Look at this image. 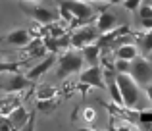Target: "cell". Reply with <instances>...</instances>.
<instances>
[{
    "label": "cell",
    "mask_w": 152,
    "mask_h": 131,
    "mask_svg": "<svg viewBox=\"0 0 152 131\" xmlns=\"http://www.w3.org/2000/svg\"><path fill=\"white\" fill-rule=\"evenodd\" d=\"M115 83H118L119 91L123 97V106L131 110H141L142 108V93L137 81L133 79L131 73H118L115 75Z\"/></svg>",
    "instance_id": "1"
},
{
    "label": "cell",
    "mask_w": 152,
    "mask_h": 131,
    "mask_svg": "<svg viewBox=\"0 0 152 131\" xmlns=\"http://www.w3.org/2000/svg\"><path fill=\"white\" fill-rule=\"evenodd\" d=\"M60 14L71 21V25H81V23L89 21L94 15L93 6H89V2L85 0H62L60 2Z\"/></svg>",
    "instance_id": "2"
},
{
    "label": "cell",
    "mask_w": 152,
    "mask_h": 131,
    "mask_svg": "<svg viewBox=\"0 0 152 131\" xmlns=\"http://www.w3.org/2000/svg\"><path fill=\"white\" fill-rule=\"evenodd\" d=\"M83 62H85V58H83V52L67 50V52H66V54H64V56L58 60V70H56V77L66 79L67 75L81 71Z\"/></svg>",
    "instance_id": "3"
},
{
    "label": "cell",
    "mask_w": 152,
    "mask_h": 131,
    "mask_svg": "<svg viewBox=\"0 0 152 131\" xmlns=\"http://www.w3.org/2000/svg\"><path fill=\"white\" fill-rule=\"evenodd\" d=\"M98 37H100V31L96 29V25H83L71 35V46L73 48H85L89 45H94L98 42Z\"/></svg>",
    "instance_id": "4"
},
{
    "label": "cell",
    "mask_w": 152,
    "mask_h": 131,
    "mask_svg": "<svg viewBox=\"0 0 152 131\" xmlns=\"http://www.w3.org/2000/svg\"><path fill=\"white\" fill-rule=\"evenodd\" d=\"M129 73L133 75V79L141 85H150L152 83V64L145 58H135L131 60V67H129Z\"/></svg>",
    "instance_id": "5"
},
{
    "label": "cell",
    "mask_w": 152,
    "mask_h": 131,
    "mask_svg": "<svg viewBox=\"0 0 152 131\" xmlns=\"http://www.w3.org/2000/svg\"><path fill=\"white\" fill-rule=\"evenodd\" d=\"M81 83L87 87H96V89H106L104 85V77H102V70L100 66H89V70H85L81 73Z\"/></svg>",
    "instance_id": "6"
},
{
    "label": "cell",
    "mask_w": 152,
    "mask_h": 131,
    "mask_svg": "<svg viewBox=\"0 0 152 131\" xmlns=\"http://www.w3.org/2000/svg\"><path fill=\"white\" fill-rule=\"evenodd\" d=\"M29 81H31L29 77L10 73V75H8V79L0 87H2L4 91H8V93H18V91H21V89H27V87H29Z\"/></svg>",
    "instance_id": "7"
},
{
    "label": "cell",
    "mask_w": 152,
    "mask_h": 131,
    "mask_svg": "<svg viewBox=\"0 0 152 131\" xmlns=\"http://www.w3.org/2000/svg\"><path fill=\"white\" fill-rule=\"evenodd\" d=\"M21 8L27 15H31L35 21L42 23V25H48V23H52L56 19V14L50 12V10H46V8H27V6H21Z\"/></svg>",
    "instance_id": "8"
},
{
    "label": "cell",
    "mask_w": 152,
    "mask_h": 131,
    "mask_svg": "<svg viewBox=\"0 0 152 131\" xmlns=\"http://www.w3.org/2000/svg\"><path fill=\"white\" fill-rule=\"evenodd\" d=\"M96 29L102 33H110V31H115L118 29V18L110 12H102L100 15L96 18Z\"/></svg>",
    "instance_id": "9"
},
{
    "label": "cell",
    "mask_w": 152,
    "mask_h": 131,
    "mask_svg": "<svg viewBox=\"0 0 152 131\" xmlns=\"http://www.w3.org/2000/svg\"><path fill=\"white\" fill-rule=\"evenodd\" d=\"M54 64H56V54L52 52L48 58H45V60H42V62H39V64L35 66V67H31V70H29V73H27V77H29L31 81H33V79H39L42 73H46V71H48V70H50V67L54 66Z\"/></svg>",
    "instance_id": "10"
},
{
    "label": "cell",
    "mask_w": 152,
    "mask_h": 131,
    "mask_svg": "<svg viewBox=\"0 0 152 131\" xmlns=\"http://www.w3.org/2000/svg\"><path fill=\"white\" fill-rule=\"evenodd\" d=\"M8 120H10L12 127L21 129V127H25V124L29 121V114L25 112V108H23V106H19V104H18L10 114H8Z\"/></svg>",
    "instance_id": "11"
},
{
    "label": "cell",
    "mask_w": 152,
    "mask_h": 131,
    "mask_svg": "<svg viewBox=\"0 0 152 131\" xmlns=\"http://www.w3.org/2000/svg\"><path fill=\"white\" fill-rule=\"evenodd\" d=\"M6 41L10 42V45H15V46H27L31 42V33L25 29H15L12 31V33H8Z\"/></svg>",
    "instance_id": "12"
},
{
    "label": "cell",
    "mask_w": 152,
    "mask_h": 131,
    "mask_svg": "<svg viewBox=\"0 0 152 131\" xmlns=\"http://www.w3.org/2000/svg\"><path fill=\"white\" fill-rule=\"evenodd\" d=\"M83 58L89 66H98V60H100V46L94 42V45H89L85 48H81Z\"/></svg>",
    "instance_id": "13"
},
{
    "label": "cell",
    "mask_w": 152,
    "mask_h": 131,
    "mask_svg": "<svg viewBox=\"0 0 152 131\" xmlns=\"http://www.w3.org/2000/svg\"><path fill=\"white\" fill-rule=\"evenodd\" d=\"M139 21L145 29H152V6L150 4H141L139 8Z\"/></svg>",
    "instance_id": "14"
},
{
    "label": "cell",
    "mask_w": 152,
    "mask_h": 131,
    "mask_svg": "<svg viewBox=\"0 0 152 131\" xmlns=\"http://www.w3.org/2000/svg\"><path fill=\"white\" fill-rule=\"evenodd\" d=\"M115 54H118V58H123V60L131 62L139 56V50H137V46H133V45H121V46H118Z\"/></svg>",
    "instance_id": "15"
},
{
    "label": "cell",
    "mask_w": 152,
    "mask_h": 131,
    "mask_svg": "<svg viewBox=\"0 0 152 131\" xmlns=\"http://www.w3.org/2000/svg\"><path fill=\"white\" fill-rule=\"evenodd\" d=\"M108 91H110L112 100H114L115 104L123 106V97H121V91H119V87H118V83H115V79H114V81H108Z\"/></svg>",
    "instance_id": "16"
},
{
    "label": "cell",
    "mask_w": 152,
    "mask_h": 131,
    "mask_svg": "<svg viewBox=\"0 0 152 131\" xmlns=\"http://www.w3.org/2000/svg\"><path fill=\"white\" fill-rule=\"evenodd\" d=\"M141 45H142V52L145 54L152 52V29H146V33L141 35Z\"/></svg>",
    "instance_id": "17"
},
{
    "label": "cell",
    "mask_w": 152,
    "mask_h": 131,
    "mask_svg": "<svg viewBox=\"0 0 152 131\" xmlns=\"http://www.w3.org/2000/svg\"><path fill=\"white\" fill-rule=\"evenodd\" d=\"M114 67H115V71H118V73H129L131 62L129 60H123V58H118V60H115V64H114Z\"/></svg>",
    "instance_id": "18"
},
{
    "label": "cell",
    "mask_w": 152,
    "mask_h": 131,
    "mask_svg": "<svg viewBox=\"0 0 152 131\" xmlns=\"http://www.w3.org/2000/svg\"><path fill=\"white\" fill-rule=\"evenodd\" d=\"M54 93H56L54 87H41L37 98H41V100H45V98H46V100H48V98H54Z\"/></svg>",
    "instance_id": "19"
},
{
    "label": "cell",
    "mask_w": 152,
    "mask_h": 131,
    "mask_svg": "<svg viewBox=\"0 0 152 131\" xmlns=\"http://www.w3.org/2000/svg\"><path fill=\"white\" fill-rule=\"evenodd\" d=\"M141 4H142V0H123V6L129 12H137L141 8Z\"/></svg>",
    "instance_id": "20"
},
{
    "label": "cell",
    "mask_w": 152,
    "mask_h": 131,
    "mask_svg": "<svg viewBox=\"0 0 152 131\" xmlns=\"http://www.w3.org/2000/svg\"><path fill=\"white\" fill-rule=\"evenodd\" d=\"M85 114H87V116H85L87 120H94V110L89 108V110H85Z\"/></svg>",
    "instance_id": "21"
},
{
    "label": "cell",
    "mask_w": 152,
    "mask_h": 131,
    "mask_svg": "<svg viewBox=\"0 0 152 131\" xmlns=\"http://www.w3.org/2000/svg\"><path fill=\"white\" fill-rule=\"evenodd\" d=\"M146 94H148V100L152 102V85H146Z\"/></svg>",
    "instance_id": "22"
},
{
    "label": "cell",
    "mask_w": 152,
    "mask_h": 131,
    "mask_svg": "<svg viewBox=\"0 0 152 131\" xmlns=\"http://www.w3.org/2000/svg\"><path fill=\"white\" fill-rule=\"evenodd\" d=\"M25 2H39V0H25Z\"/></svg>",
    "instance_id": "23"
},
{
    "label": "cell",
    "mask_w": 152,
    "mask_h": 131,
    "mask_svg": "<svg viewBox=\"0 0 152 131\" xmlns=\"http://www.w3.org/2000/svg\"><path fill=\"white\" fill-rule=\"evenodd\" d=\"M148 4H150V6H152V0H148Z\"/></svg>",
    "instance_id": "24"
},
{
    "label": "cell",
    "mask_w": 152,
    "mask_h": 131,
    "mask_svg": "<svg viewBox=\"0 0 152 131\" xmlns=\"http://www.w3.org/2000/svg\"><path fill=\"white\" fill-rule=\"evenodd\" d=\"M121 2H123V0H121Z\"/></svg>",
    "instance_id": "25"
}]
</instances>
